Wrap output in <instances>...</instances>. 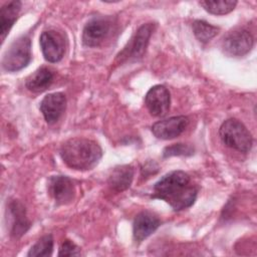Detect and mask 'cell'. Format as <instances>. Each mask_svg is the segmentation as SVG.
<instances>
[{
	"label": "cell",
	"mask_w": 257,
	"mask_h": 257,
	"mask_svg": "<svg viewBox=\"0 0 257 257\" xmlns=\"http://www.w3.org/2000/svg\"><path fill=\"white\" fill-rule=\"evenodd\" d=\"M53 79V71L47 66H41L26 78L25 85L32 92H42L51 85Z\"/></svg>",
	"instance_id": "17"
},
{
	"label": "cell",
	"mask_w": 257,
	"mask_h": 257,
	"mask_svg": "<svg viewBox=\"0 0 257 257\" xmlns=\"http://www.w3.org/2000/svg\"><path fill=\"white\" fill-rule=\"evenodd\" d=\"M31 39L28 34L16 38L5 51L2 58V67L9 72L23 69L31 60Z\"/></svg>",
	"instance_id": "4"
},
{
	"label": "cell",
	"mask_w": 257,
	"mask_h": 257,
	"mask_svg": "<svg viewBox=\"0 0 257 257\" xmlns=\"http://www.w3.org/2000/svg\"><path fill=\"white\" fill-rule=\"evenodd\" d=\"M161 226L160 219L153 213L144 211L139 213L133 223V235L137 242H142L151 236Z\"/></svg>",
	"instance_id": "14"
},
{
	"label": "cell",
	"mask_w": 257,
	"mask_h": 257,
	"mask_svg": "<svg viewBox=\"0 0 257 257\" xmlns=\"http://www.w3.org/2000/svg\"><path fill=\"white\" fill-rule=\"evenodd\" d=\"M39 42L45 60L54 63L62 59L65 51V40L62 33L56 30L43 31Z\"/></svg>",
	"instance_id": "8"
},
{
	"label": "cell",
	"mask_w": 257,
	"mask_h": 257,
	"mask_svg": "<svg viewBox=\"0 0 257 257\" xmlns=\"http://www.w3.org/2000/svg\"><path fill=\"white\" fill-rule=\"evenodd\" d=\"M145 103L153 116H164L170 109L171 94L168 88L162 84L154 85L145 96Z\"/></svg>",
	"instance_id": "10"
},
{
	"label": "cell",
	"mask_w": 257,
	"mask_h": 257,
	"mask_svg": "<svg viewBox=\"0 0 257 257\" xmlns=\"http://www.w3.org/2000/svg\"><path fill=\"white\" fill-rule=\"evenodd\" d=\"M112 19L104 16L91 18L83 27L82 43L87 47H96L110 35Z\"/></svg>",
	"instance_id": "6"
},
{
	"label": "cell",
	"mask_w": 257,
	"mask_h": 257,
	"mask_svg": "<svg viewBox=\"0 0 257 257\" xmlns=\"http://www.w3.org/2000/svg\"><path fill=\"white\" fill-rule=\"evenodd\" d=\"M21 6L22 3L17 0L9 1L2 5L0 9V34L2 42L5 40V37L17 20Z\"/></svg>",
	"instance_id": "15"
},
{
	"label": "cell",
	"mask_w": 257,
	"mask_h": 257,
	"mask_svg": "<svg viewBox=\"0 0 257 257\" xmlns=\"http://www.w3.org/2000/svg\"><path fill=\"white\" fill-rule=\"evenodd\" d=\"M254 39L252 34L244 28L234 29L226 34L222 41L223 52L231 57L246 55L253 47Z\"/></svg>",
	"instance_id": "7"
},
{
	"label": "cell",
	"mask_w": 257,
	"mask_h": 257,
	"mask_svg": "<svg viewBox=\"0 0 257 257\" xmlns=\"http://www.w3.org/2000/svg\"><path fill=\"white\" fill-rule=\"evenodd\" d=\"M47 190L57 205H67L75 197L73 181L67 176H51L47 182Z\"/></svg>",
	"instance_id": "9"
},
{
	"label": "cell",
	"mask_w": 257,
	"mask_h": 257,
	"mask_svg": "<svg viewBox=\"0 0 257 257\" xmlns=\"http://www.w3.org/2000/svg\"><path fill=\"white\" fill-rule=\"evenodd\" d=\"M192 28L194 35L201 42H209L214 38L220 31V28L208 23L205 20H195L192 23Z\"/></svg>",
	"instance_id": "18"
},
{
	"label": "cell",
	"mask_w": 257,
	"mask_h": 257,
	"mask_svg": "<svg viewBox=\"0 0 257 257\" xmlns=\"http://www.w3.org/2000/svg\"><path fill=\"white\" fill-rule=\"evenodd\" d=\"M219 136L223 144L240 153H248L253 139L248 128L237 118H228L221 124Z\"/></svg>",
	"instance_id": "3"
},
{
	"label": "cell",
	"mask_w": 257,
	"mask_h": 257,
	"mask_svg": "<svg viewBox=\"0 0 257 257\" xmlns=\"http://www.w3.org/2000/svg\"><path fill=\"white\" fill-rule=\"evenodd\" d=\"M53 251V237L51 234L44 235L30 248L28 257H48Z\"/></svg>",
	"instance_id": "20"
},
{
	"label": "cell",
	"mask_w": 257,
	"mask_h": 257,
	"mask_svg": "<svg viewBox=\"0 0 257 257\" xmlns=\"http://www.w3.org/2000/svg\"><path fill=\"white\" fill-rule=\"evenodd\" d=\"M7 218L10 220V235L14 238H20L31 226L26 216L25 207L17 200L9 203L7 207Z\"/></svg>",
	"instance_id": "12"
},
{
	"label": "cell",
	"mask_w": 257,
	"mask_h": 257,
	"mask_svg": "<svg viewBox=\"0 0 257 257\" xmlns=\"http://www.w3.org/2000/svg\"><path fill=\"white\" fill-rule=\"evenodd\" d=\"M199 4L209 13L214 15H225L234 10L237 5V1L233 0H206L200 1Z\"/></svg>",
	"instance_id": "19"
},
{
	"label": "cell",
	"mask_w": 257,
	"mask_h": 257,
	"mask_svg": "<svg viewBox=\"0 0 257 257\" xmlns=\"http://www.w3.org/2000/svg\"><path fill=\"white\" fill-rule=\"evenodd\" d=\"M80 255V249L79 247L74 244L72 241L66 239L61 244L58 252V256H79Z\"/></svg>",
	"instance_id": "22"
},
{
	"label": "cell",
	"mask_w": 257,
	"mask_h": 257,
	"mask_svg": "<svg viewBox=\"0 0 257 257\" xmlns=\"http://www.w3.org/2000/svg\"><path fill=\"white\" fill-rule=\"evenodd\" d=\"M189 118L185 115L171 116L155 122L151 130L160 140H172L179 137L188 126Z\"/></svg>",
	"instance_id": "11"
},
{
	"label": "cell",
	"mask_w": 257,
	"mask_h": 257,
	"mask_svg": "<svg viewBox=\"0 0 257 257\" xmlns=\"http://www.w3.org/2000/svg\"><path fill=\"white\" fill-rule=\"evenodd\" d=\"M197 195L198 188L187 173L172 171L154 185L152 198L165 201L174 211H182L195 203Z\"/></svg>",
	"instance_id": "1"
},
{
	"label": "cell",
	"mask_w": 257,
	"mask_h": 257,
	"mask_svg": "<svg viewBox=\"0 0 257 257\" xmlns=\"http://www.w3.org/2000/svg\"><path fill=\"white\" fill-rule=\"evenodd\" d=\"M66 107V97L62 92H53L45 95L40 102L39 108L47 123H55Z\"/></svg>",
	"instance_id": "13"
},
{
	"label": "cell",
	"mask_w": 257,
	"mask_h": 257,
	"mask_svg": "<svg viewBox=\"0 0 257 257\" xmlns=\"http://www.w3.org/2000/svg\"><path fill=\"white\" fill-rule=\"evenodd\" d=\"M156 28L155 23L143 24L133 35L127 44L117 54L116 60L121 63L124 61L138 60L143 57L149 44L150 38Z\"/></svg>",
	"instance_id": "5"
},
{
	"label": "cell",
	"mask_w": 257,
	"mask_h": 257,
	"mask_svg": "<svg viewBox=\"0 0 257 257\" xmlns=\"http://www.w3.org/2000/svg\"><path fill=\"white\" fill-rule=\"evenodd\" d=\"M194 154V148L187 144H174L168 146L163 151L164 158H170L174 156H192Z\"/></svg>",
	"instance_id": "21"
},
{
	"label": "cell",
	"mask_w": 257,
	"mask_h": 257,
	"mask_svg": "<svg viewBox=\"0 0 257 257\" xmlns=\"http://www.w3.org/2000/svg\"><path fill=\"white\" fill-rule=\"evenodd\" d=\"M135 175V170L131 165H121L115 167L109 177L108 185L115 192H122L130 188Z\"/></svg>",
	"instance_id": "16"
},
{
	"label": "cell",
	"mask_w": 257,
	"mask_h": 257,
	"mask_svg": "<svg viewBox=\"0 0 257 257\" xmlns=\"http://www.w3.org/2000/svg\"><path fill=\"white\" fill-rule=\"evenodd\" d=\"M59 155L67 167L73 170L87 171L98 164L102 157V150L93 140L71 138L62 144Z\"/></svg>",
	"instance_id": "2"
}]
</instances>
